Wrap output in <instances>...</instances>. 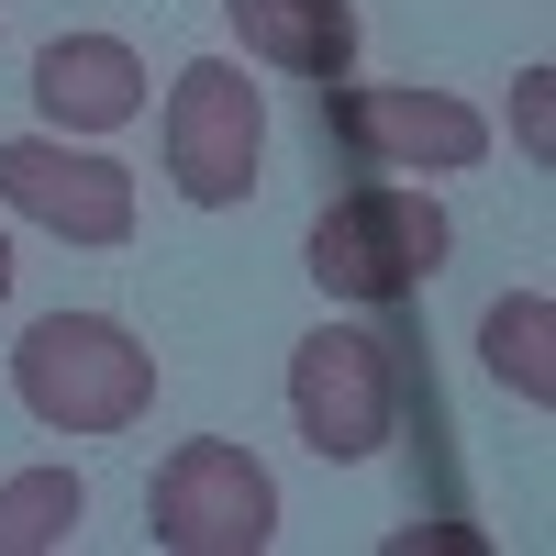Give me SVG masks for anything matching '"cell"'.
Wrapping results in <instances>:
<instances>
[{
  "instance_id": "10",
  "label": "cell",
  "mask_w": 556,
  "mask_h": 556,
  "mask_svg": "<svg viewBox=\"0 0 556 556\" xmlns=\"http://www.w3.org/2000/svg\"><path fill=\"white\" fill-rule=\"evenodd\" d=\"M479 356H490V379L513 390V401L556 412V301L545 290H501L490 323H479Z\"/></svg>"
},
{
  "instance_id": "13",
  "label": "cell",
  "mask_w": 556,
  "mask_h": 556,
  "mask_svg": "<svg viewBox=\"0 0 556 556\" xmlns=\"http://www.w3.org/2000/svg\"><path fill=\"white\" fill-rule=\"evenodd\" d=\"M0 301H12V235H0Z\"/></svg>"
},
{
  "instance_id": "1",
  "label": "cell",
  "mask_w": 556,
  "mask_h": 556,
  "mask_svg": "<svg viewBox=\"0 0 556 556\" xmlns=\"http://www.w3.org/2000/svg\"><path fill=\"white\" fill-rule=\"evenodd\" d=\"M12 401L45 434H123V424H146V401H156V356L134 345V323H112V312H45L12 345Z\"/></svg>"
},
{
  "instance_id": "8",
  "label": "cell",
  "mask_w": 556,
  "mask_h": 556,
  "mask_svg": "<svg viewBox=\"0 0 556 556\" xmlns=\"http://www.w3.org/2000/svg\"><path fill=\"white\" fill-rule=\"evenodd\" d=\"M34 112L45 134H78V146H101L146 112V56H134L123 34H56L34 45Z\"/></svg>"
},
{
  "instance_id": "4",
  "label": "cell",
  "mask_w": 556,
  "mask_h": 556,
  "mask_svg": "<svg viewBox=\"0 0 556 556\" xmlns=\"http://www.w3.org/2000/svg\"><path fill=\"white\" fill-rule=\"evenodd\" d=\"M146 534L167 556H267L278 545V479L256 468L245 445L223 434H190L146 479Z\"/></svg>"
},
{
  "instance_id": "3",
  "label": "cell",
  "mask_w": 556,
  "mask_h": 556,
  "mask_svg": "<svg viewBox=\"0 0 556 556\" xmlns=\"http://www.w3.org/2000/svg\"><path fill=\"white\" fill-rule=\"evenodd\" d=\"M256 178H267V89L235 56L178 67V89H167V190L190 212H235Z\"/></svg>"
},
{
  "instance_id": "5",
  "label": "cell",
  "mask_w": 556,
  "mask_h": 556,
  "mask_svg": "<svg viewBox=\"0 0 556 556\" xmlns=\"http://www.w3.org/2000/svg\"><path fill=\"white\" fill-rule=\"evenodd\" d=\"M290 412H301V445L356 468L379 456L390 424H401V367H390V334L367 323H323V334L290 345Z\"/></svg>"
},
{
  "instance_id": "12",
  "label": "cell",
  "mask_w": 556,
  "mask_h": 556,
  "mask_svg": "<svg viewBox=\"0 0 556 556\" xmlns=\"http://www.w3.org/2000/svg\"><path fill=\"white\" fill-rule=\"evenodd\" d=\"M513 123H523V156H545V146H556V89H545V67L513 89Z\"/></svg>"
},
{
  "instance_id": "11",
  "label": "cell",
  "mask_w": 556,
  "mask_h": 556,
  "mask_svg": "<svg viewBox=\"0 0 556 556\" xmlns=\"http://www.w3.org/2000/svg\"><path fill=\"white\" fill-rule=\"evenodd\" d=\"M78 523H89L78 468H23V479H0V556H56Z\"/></svg>"
},
{
  "instance_id": "2",
  "label": "cell",
  "mask_w": 556,
  "mask_h": 556,
  "mask_svg": "<svg viewBox=\"0 0 556 556\" xmlns=\"http://www.w3.org/2000/svg\"><path fill=\"white\" fill-rule=\"evenodd\" d=\"M456 256V223L434 201V178H356L345 201H323L312 223V278L334 301H412L424 278Z\"/></svg>"
},
{
  "instance_id": "7",
  "label": "cell",
  "mask_w": 556,
  "mask_h": 556,
  "mask_svg": "<svg viewBox=\"0 0 556 556\" xmlns=\"http://www.w3.org/2000/svg\"><path fill=\"white\" fill-rule=\"evenodd\" d=\"M0 201L23 223H45V235H67V245H123L134 235V167H112L78 134H12L0 146Z\"/></svg>"
},
{
  "instance_id": "9",
  "label": "cell",
  "mask_w": 556,
  "mask_h": 556,
  "mask_svg": "<svg viewBox=\"0 0 556 556\" xmlns=\"http://www.w3.org/2000/svg\"><path fill=\"white\" fill-rule=\"evenodd\" d=\"M223 23L278 78H345L356 67V0H223Z\"/></svg>"
},
{
  "instance_id": "6",
  "label": "cell",
  "mask_w": 556,
  "mask_h": 556,
  "mask_svg": "<svg viewBox=\"0 0 556 556\" xmlns=\"http://www.w3.org/2000/svg\"><path fill=\"white\" fill-rule=\"evenodd\" d=\"M323 112H334L345 156L379 167V178H456V167L490 156V123L456 89H345V78H323Z\"/></svg>"
}]
</instances>
